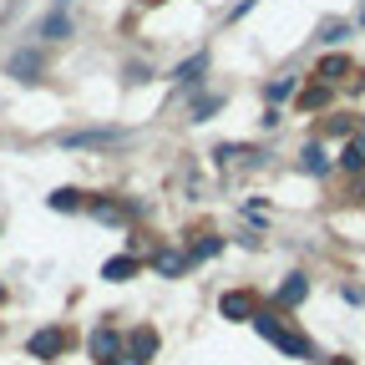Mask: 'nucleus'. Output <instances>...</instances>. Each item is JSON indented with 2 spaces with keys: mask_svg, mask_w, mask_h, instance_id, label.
<instances>
[{
  "mask_svg": "<svg viewBox=\"0 0 365 365\" xmlns=\"http://www.w3.org/2000/svg\"><path fill=\"white\" fill-rule=\"evenodd\" d=\"M117 355H122V335H117L112 325H97V330H91V360L107 365V360H117Z\"/></svg>",
  "mask_w": 365,
  "mask_h": 365,
  "instance_id": "7ed1b4c3",
  "label": "nucleus"
},
{
  "mask_svg": "<svg viewBox=\"0 0 365 365\" xmlns=\"http://www.w3.org/2000/svg\"><path fill=\"white\" fill-rule=\"evenodd\" d=\"M132 274H137V259H127V254H122V259H107V264H102V279H112V284L132 279Z\"/></svg>",
  "mask_w": 365,
  "mask_h": 365,
  "instance_id": "9b49d317",
  "label": "nucleus"
},
{
  "mask_svg": "<svg viewBox=\"0 0 365 365\" xmlns=\"http://www.w3.org/2000/svg\"><path fill=\"white\" fill-rule=\"evenodd\" d=\"M188 264H193L188 254H173V249H163V254L153 259V269H158V274H168V279H173V274H182V269H188Z\"/></svg>",
  "mask_w": 365,
  "mask_h": 365,
  "instance_id": "f8f14e48",
  "label": "nucleus"
},
{
  "mask_svg": "<svg viewBox=\"0 0 365 365\" xmlns=\"http://www.w3.org/2000/svg\"><path fill=\"white\" fill-rule=\"evenodd\" d=\"M309 294V284H304V274H289V279L279 284V294H274V299H279V304H299Z\"/></svg>",
  "mask_w": 365,
  "mask_h": 365,
  "instance_id": "ddd939ff",
  "label": "nucleus"
},
{
  "mask_svg": "<svg viewBox=\"0 0 365 365\" xmlns=\"http://www.w3.org/2000/svg\"><path fill=\"white\" fill-rule=\"evenodd\" d=\"M218 309H223V319H254V294L228 289V294L218 299Z\"/></svg>",
  "mask_w": 365,
  "mask_h": 365,
  "instance_id": "39448f33",
  "label": "nucleus"
},
{
  "mask_svg": "<svg viewBox=\"0 0 365 365\" xmlns=\"http://www.w3.org/2000/svg\"><path fill=\"white\" fill-rule=\"evenodd\" d=\"M46 203H51L56 213H81V208H86V198H81L76 188H56V193H51V198H46Z\"/></svg>",
  "mask_w": 365,
  "mask_h": 365,
  "instance_id": "1a4fd4ad",
  "label": "nucleus"
},
{
  "mask_svg": "<svg viewBox=\"0 0 365 365\" xmlns=\"http://www.w3.org/2000/svg\"><path fill=\"white\" fill-rule=\"evenodd\" d=\"M41 71H46L41 51H16V56H11V76H16V81H41Z\"/></svg>",
  "mask_w": 365,
  "mask_h": 365,
  "instance_id": "20e7f679",
  "label": "nucleus"
},
{
  "mask_svg": "<svg viewBox=\"0 0 365 365\" xmlns=\"http://www.w3.org/2000/svg\"><path fill=\"white\" fill-rule=\"evenodd\" d=\"M314 76H319V86H330L335 76H345V56H325V61L314 66Z\"/></svg>",
  "mask_w": 365,
  "mask_h": 365,
  "instance_id": "2eb2a0df",
  "label": "nucleus"
},
{
  "mask_svg": "<svg viewBox=\"0 0 365 365\" xmlns=\"http://www.w3.org/2000/svg\"><path fill=\"white\" fill-rule=\"evenodd\" d=\"M107 365H143V360H132V355L122 350V355H117V360H107Z\"/></svg>",
  "mask_w": 365,
  "mask_h": 365,
  "instance_id": "412c9836",
  "label": "nucleus"
},
{
  "mask_svg": "<svg viewBox=\"0 0 365 365\" xmlns=\"http://www.w3.org/2000/svg\"><path fill=\"white\" fill-rule=\"evenodd\" d=\"M264 97H269V102H284V97H294V76H279V81H269V86H264Z\"/></svg>",
  "mask_w": 365,
  "mask_h": 365,
  "instance_id": "dca6fc26",
  "label": "nucleus"
},
{
  "mask_svg": "<svg viewBox=\"0 0 365 365\" xmlns=\"http://www.w3.org/2000/svg\"><path fill=\"white\" fill-rule=\"evenodd\" d=\"M350 36V26L345 21H325V26H319V41H325V46H340Z\"/></svg>",
  "mask_w": 365,
  "mask_h": 365,
  "instance_id": "f3484780",
  "label": "nucleus"
},
{
  "mask_svg": "<svg viewBox=\"0 0 365 365\" xmlns=\"http://www.w3.org/2000/svg\"><path fill=\"white\" fill-rule=\"evenodd\" d=\"M117 137H122L117 127H97V132H66L61 143L66 148H102V143H117Z\"/></svg>",
  "mask_w": 365,
  "mask_h": 365,
  "instance_id": "423d86ee",
  "label": "nucleus"
},
{
  "mask_svg": "<svg viewBox=\"0 0 365 365\" xmlns=\"http://www.w3.org/2000/svg\"><path fill=\"white\" fill-rule=\"evenodd\" d=\"M218 107H223V97H198V102H193V122H208Z\"/></svg>",
  "mask_w": 365,
  "mask_h": 365,
  "instance_id": "6ab92c4d",
  "label": "nucleus"
},
{
  "mask_svg": "<svg viewBox=\"0 0 365 365\" xmlns=\"http://www.w3.org/2000/svg\"><path fill=\"white\" fill-rule=\"evenodd\" d=\"M203 71H208V56H203V51H198V56H193V61H182V66H178V71H173V81H182V86H193V81H198V76H203Z\"/></svg>",
  "mask_w": 365,
  "mask_h": 365,
  "instance_id": "4468645a",
  "label": "nucleus"
},
{
  "mask_svg": "<svg viewBox=\"0 0 365 365\" xmlns=\"http://www.w3.org/2000/svg\"><path fill=\"white\" fill-rule=\"evenodd\" d=\"M127 355L148 365V360L158 355V330H148V325H143V330H132V350H127Z\"/></svg>",
  "mask_w": 365,
  "mask_h": 365,
  "instance_id": "0eeeda50",
  "label": "nucleus"
},
{
  "mask_svg": "<svg viewBox=\"0 0 365 365\" xmlns=\"http://www.w3.org/2000/svg\"><path fill=\"white\" fill-rule=\"evenodd\" d=\"M218 249H223V239H213V234H208V239H198V244H193V249H188V259H193V264H198V259H213V254H218Z\"/></svg>",
  "mask_w": 365,
  "mask_h": 365,
  "instance_id": "a211bd4d",
  "label": "nucleus"
},
{
  "mask_svg": "<svg viewBox=\"0 0 365 365\" xmlns=\"http://www.w3.org/2000/svg\"><path fill=\"white\" fill-rule=\"evenodd\" d=\"M41 36H46V41H66V36H71V16H66V11H51V16L41 21Z\"/></svg>",
  "mask_w": 365,
  "mask_h": 365,
  "instance_id": "6e6552de",
  "label": "nucleus"
},
{
  "mask_svg": "<svg viewBox=\"0 0 365 365\" xmlns=\"http://www.w3.org/2000/svg\"><path fill=\"white\" fill-rule=\"evenodd\" d=\"M36 360H56L61 350H66V330H56V325H46V330H36L31 335V345H26Z\"/></svg>",
  "mask_w": 365,
  "mask_h": 365,
  "instance_id": "f03ea898",
  "label": "nucleus"
},
{
  "mask_svg": "<svg viewBox=\"0 0 365 365\" xmlns=\"http://www.w3.org/2000/svg\"><path fill=\"white\" fill-rule=\"evenodd\" d=\"M340 163H345V168H350V173H365V143H350V148H345V158H340Z\"/></svg>",
  "mask_w": 365,
  "mask_h": 365,
  "instance_id": "aec40b11",
  "label": "nucleus"
},
{
  "mask_svg": "<svg viewBox=\"0 0 365 365\" xmlns=\"http://www.w3.org/2000/svg\"><path fill=\"white\" fill-rule=\"evenodd\" d=\"M254 330H259L264 340H274V345H279L284 355H299V360H309V355H314V345H309L304 335H294V330L284 325L279 314H254Z\"/></svg>",
  "mask_w": 365,
  "mask_h": 365,
  "instance_id": "f257e3e1",
  "label": "nucleus"
},
{
  "mask_svg": "<svg viewBox=\"0 0 365 365\" xmlns=\"http://www.w3.org/2000/svg\"><path fill=\"white\" fill-rule=\"evenodd\" d=\"M0 299H6V289H0Z\"/></svg>",
  "mask_w": 365,
  "mask_h": 365,
  "instance_id": "b1692460",
  "label": "nucleus"
},
{
  "mask_svg": "<svg viewBox=\"0 0 365 365\" xmlns=\"http://www.w3.org/2000/svg\"><path fill=\"white\" fill-rule=\"evenodd\" d=\"M299 168H304L309 178H325V173H330V158H325V148H319V143H309V148H304V163H299Z\"/></svg>",
  "mask_w": 365,
  "mask_h": 365,
  "instance_id": "9d476101",
  "label": "nucleus"
},
{
  "mask_svg": "<svg viewBox=\"0 0 365 365\" xmlns=\"http://www.w3.org/2000/svg\"><path fill=\"white\" fill-rule=\"evenodd\" d=\"M360 26H365V0H360Z\"/></svg>",
  "mask_w": 365,
  "mask_h": 365,
  "instance_id": "4be33fe9",
  "label": "nucleus"
},
{
  "mask_svg": "<svg viewBox=\"0 0 365 365\" xmlns=\"http://www.w3.org/2000/svg\"><path fill=\"white\" fill-rule=\"evenodd\" d=\"M330 365H350V360H330Z\"/></svg>",
  "mask_w": 365,
  "mask_h": 365,
  "instance_id": "5701e85b",
  "label": "nucleus"
}]
</instances>
